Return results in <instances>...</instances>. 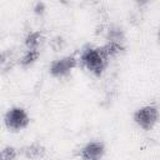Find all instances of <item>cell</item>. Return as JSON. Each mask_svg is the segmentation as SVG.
I'll use <instances>...</instances> for the list:
<instances>
[{
    "mask_svg": "<svg viewBox=\"0 0 160 160\" xmlns=\"http://www.w3.org/2000/svg\"><path fill=\"white\" fill-rule=\"evenodd\" d=\"M126 39V34L122 26L118 24H110L106 26L105 30V40L106 41H115V42H121L124 44Z\"/></svg>",
    "mask_w": 160,
    "mask_h": 160,
    "instance_id": "obj_8",
    "label": "cell"
},
{
    "mask_svg": "<svg viewBox=\"0 0 160 160\" xmlns=\"http://www.w3.org/2000/svg\"><path fill=\"white\" fill-rule=\"evenodd\" d=\"M45 10H46V5H45V2H42V1H38V2H35V4H34L32 11H34V14H35V15L41 16V15H44Z\"/></svg>",
    "mask_w": 160,
    "mask_h": 160,
    "instance_id": "obj_12",
    "label": "cell"
},
{
    "mask_svg": "<svg viewBox=\"0 0 160 160\" xmlns=\"http://www.w3.org/2000/svg\"><path fill=\"white\" fill-rule=\"evenodd\" d=\"M159 109L155 105H145L135 110L132 120L144 131H150L159 121Z\"/></svg>",
    "mask_w": 160,
    "mask_h": 160,
    "instance_id": "obj_3",
    "label": "cell"
},
{
    "mask_svg": "<svg viewBox=\"0 0 160 160\" xmlns=\"http://www.w3.org/2000/svg\"><path fill=\"white\" fill-rule=\"evenodd\" d=\"M106 152L105 142L101 140H91L86 142L78 152L81 160H102Z\"/></svg>",
    "mask_w": 160,
    "mask_h": 160,
    "instance_id": "obj_5",
    "label": "cell"
},
{
    "mask_svg": "<svg viewBox=\"0 0 160 160\" xmlns=\"http://www.w3.org/2000/svg\"><path fill=\"white\" fill-rule=\"evenodd\" d=\"M20 152L29 160H39V159H42L45 156L46 148L39 141H32L31 144L22 146Z\"/></svg>",
    "mask_w": 160,
    "mask_h": 160,
    "instance_id": "obj_6",
    "label": "cell"
},
{
    "mask_svg": "<svg viewBox=\"0 0 160 160\" xmlns=\"http://www.w3.org/2000/svg\"><path fill=\"white\" fill-rule=\"evenodd\" d=\"M40 58V50H26L19 59V65L24 69L30 68Z\"/></svg>",
    "mask_w": 160,
    "mask_h": 160,
    "instance_id": "obj_10",
    "label": "cell"
},
{
    "mask_svg": "<svg viewBox=\"0 0 160 160\" xmlns=\"http://www.w3.org/2000/svg\"><path fill=\"white\" fill-rule=\"evenodd\" d=\"M64 42V40H62V38H60V36H56L52 41H51V46L55 49V51H58V50H60L61 49V44Z\"/></svg>",
    "mask_w": 160,
    "mask_h": 160,
    "instance_id": "obj_13",
    "label": "cell"
},
{
    "mask_svg": "<svg viewBox=\"0 0 160 160\" xmlns=\"http://www.w3.org/2000/svg\"><path fill=\"white\" fill-rule=\"evenodd\" d=\"M18 155H19L18 149L11 145H6L1 150V160H15Z\"/></svg>",
    "mask_w": 160,
    "mask_h": 160,
    "instance_id": "obj_11",
    "label": "cell"
},
{
    "mask_svg": "<svg viewBox=\"0 0 160 160\" xmlns=\"http://www.w3.org/2000/svg\"><path fill=\"white\" fill-rule=\"evenodd\" d=\"M79 59H76L74 55H66L60 59L54 60L49 66V74L52 78L61 79L66 78L71 74V71L78 66Z\"/></svg>",
    "mask_w": 160,
    "mask_h": 160,
    "instance_id": "obj_4",
    "label": "cell"
},
{
    "mask_svg": "<svg viewBox=\"0 0 160 160\" xmlns=\"http://www.w3.org/2000/svg\"><path fill=\"white\" fill-rule=\"evenodd\" d=\"M156 36H158V41H159V44H160V28L158 29V34H156Z\"/></svg>",
    "mask_w": 160,
    "mask_h": 160,
    "instance_id": "obj_14",
    "label": "cell"
},
{
    "mask_svg": "<svg viewBox=\"0 0 160 160\" xmlns=\"http://www.w3.org/2000/svg\"><path fill=\"white\" fill-rule=\"evenodd\" d=\"M101 52L105 55V58L108 60L110 59H115L120 55H122L125 52V45L121 42H115V41H106L102 46H99Z\"/></svg>",
    "mask_w": 160,
    "mask_h": 160,
    "instance_id": "obj_7",
    "label": "cell"
},
{
    "mask_svg": "<svg viewBox=\"0 0 160 160\" xmlns=\"http://www.w3.org/2000/svg\"><path fill=\"white\" fill-rule=\"evenodd\" d=\"M44 40H45V38L40 30L30 31V32H28V35L24 39V45H25L26 50H39V48Z\"/></svg>",
    "mask_w": 160,
    "mask_h": 160,
    "instance_id": "obj_9",
    "label": "cell"
},
{
    "mask_svg": "<svg viewBox=\"0 0 160 160\" xmlns=\"http://www.w3.org/2000/svg\"><path fill=\"white\" fill-rule=\"evenodd\" d=\"M79 61L89 72H91L96 78H100L104 74L109 64V60L101 52L100 48L92 46L90 44L85 45L81 49Z\"/></svg>",
    "mask_w": 160,
    "mask_h": 160,
    "instance_id": "obj_1",
    "label": "cell"
},
{
    "mask_svg": "<svg viewBox=\"0 0 160 160\" xmlns=\"http://www.w3.org/2000/svg\"><path fill=\"white\" fill-rule=\"evenodd\" d=\"M4 124L9 131H21L30 124V116L28 111L21 106L10 108L4 115Z\"/></svg>",
    "mask_w": 160,
    "mask_h": 160,
    "instance_id": "obj_2",
    "label": "cell"
}]
</instances>
